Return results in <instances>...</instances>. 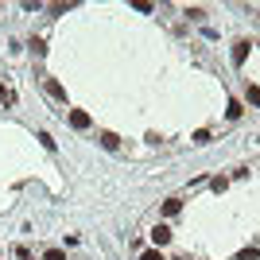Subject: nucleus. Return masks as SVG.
<instances>
[{
    "instance_id": "nucleus-1",
    "label": "nucleus",
    "mask_w": 260,
    "mask_h": 260,
    "mask_svg": "<svg viewBox=\"0 0 260 260\" xmlns=\"http://www.w3.org/2000/svg\"><path fill=\"white\" fill-rule=\"evenodd\" d=\"M70 124H74L78 132L89 128V113H82V109H70Z\"/></svg>"
},
{
    "instance_id": "nucleus-12",
    "label": "nucleus",
    "mask_w": 260,
    "mask_h": 260,
    "mask_svg": "<svg viewBox=\"0 0 260 260\" xmlns=\"http://www.w3.org/2000/svg\"><path fill=\"white\" fill-rule=\"evenodd\" d=\"M0 101H12V93H8V89H4V86H0Z\"/></svg>"
},
{
    "instance_id": "nucleus-9",
    "label": "nucleus",
    "mask_w": 260,
    "mask_h": 260,
    "mask_svg": "<svg viewBox=\"0 0 260 260\" xmlns=\"http://www.w3.org/2000/svg\"><path fill=\"white\" fill-rule=\"evenodd\" d=\"M256 256H260L256 249H241V252H237V260H256Z\"/></svg>"
},
{
    "instance_id": "nucleus-7",
    "label": "nucleus",
    "mask_w": 260,
    "mask_h": 260,
    "mask_svg": "<svg viewBox=\"0 0 260 260\" xmlns=\"http://www.w3.org/2000/svg\"><path fill=\"white\" fill-rule=\"evenodd\" d=\"M245 98H249V101H252V105H256V109H260V89H256V86H252V82H249V93H245Z\"/></svg>"
},
{
    "instance_id": "nucleus-8",
    "label": "nucleus",
    "mask_w": 260,
    "mask_h": 260,
    "mask_svg": "<svg viewBox=\"0 0 260 260\" xmlns=\"http://www.w3.org/2000/svg\"><path fill=\"white\" fill-rule=\"evenodd\" d=\"M47 93H51V98H66V93H62V86H58V82H47Z\"/></svg>"
},
{
    "instance_id": "nucleus-3",
    "label": "nucleus",
    "mask_w": 260,
    "mask_h": 260,
    "mask_svg": "<svg viewBox=\"0 0 260 260\" xmlns=\"http://www.w3.org/2000/svg\"><path fill=\"white\" fill-rule=\"evenodd\" d=\"M245 58H249V43H245V39H237V43H233V62H245Z\"/></svg>"
},
{
    "instance_id": "nucleus-11",
    "label": "nucleus",
    "mask_w": 260,
    "mask_h": 260,
    "mask_svg": "<svg viewBox=\"0 0 260 260\" xmlns=\"http://www.w3.org/2000/svg\"><path fill=\"white\" fill-rule=\"evenodd\" d=\"M140 260H163V256H159V252H144Z\"/></svg>"
},
{
    "instance_id": "nucleus-2",
    "label": "nucleus",
    "mask_w": 260,
    "mask_h": 260,
    "mask_svg": "<svg viewBox=\"0 0 260 260\" xmlns=\"http://www.w3.org/2000/svg\"><path fill=\"white\" fill-rule=\"evenodd\" d=\"M98 140H101V148H109V152H117V148H120V136H117V132H101Z\"/></svg>"
},
{
    "instance_id": "nucleus-6",
    "label": "nucleus",
    "mask_w": 260,
    "mask_h": 260,
    "mask_svg": "<svg viewBox=\"0 0 260 260\" xmlns=\"http://www.w3.org/2000/svg\"><path fill=\"white\" fill-rule=\"evenodd\" d=\"M241 113H245V105H241V101H229V109H225V117H229V120H237Z\"/></svg>"
},
{
    "instance_id": "nucleus-10",
    "label": "nucleus",
    "mask_w": 260,
    "mask_h": 260,
    "mask_svg": "<svg viewBox=\"0 0 260 260\" xmlns=\"http://www.w3.org/2000/svg\"><path fill=\"white\" fill-rule=\"evenodd\" d=\"M43 260H66V256H62V252H58V249H51V252H47Z\"/></svg>"
},
{
    "instance_id": "nucleus-5",
    "label": "nucleus",
    "mask_w": 260,
    "mask_h": 260,
    "mask_svg": "<svg viewBox=\"0 0 260 260\" xmlns=\"http://www.w3.org/2000/svg\"><path fill=\"white\" fill-rule=\"evenodd\" d=\"M179 210H183V198H167V202H163V214H179Z\"/></svg>"
},
{
    "instance_id": "nucleus-4",
    "label": "nucleus",
    "mask_w": 260,
    "mask_h": 260,
    "mask_svg": "<svg viewBox=\"0 0 260 260\" xmlns=\"http://www.w3.org/2000/svg\"><path fill=\"white\" fill-rule=\"evenodd\" d=\"M152 241H155V245H167V241H171V229H167V225H155L152 229Z\"/></svg>"
}]
</instances>
